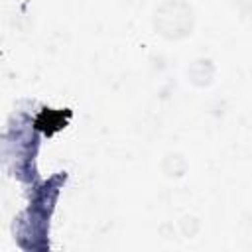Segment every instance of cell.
I'll use <instances>...</instances> for the list:
<instances>
[{
  "instance_id": "cell-1",
  "label": "cell",
  "mask_w": 252,
  "mask_h": 252,
  "mask_svg": "<svg viewBox=\"0 0 252 252\" xmlns=\"http://www.w3.org/2000/svg\"><path fill=\"white\" fill-rule=\"evenodd\" d=\"M71 116L69 110H41L39 116L35 118V128L43 134H53L59 128L67 124V118Z\"/></svg>"
}]
</instances>
